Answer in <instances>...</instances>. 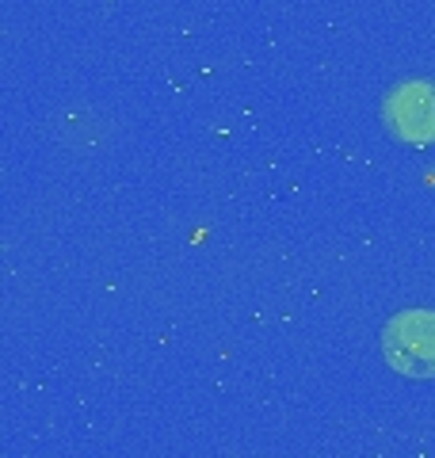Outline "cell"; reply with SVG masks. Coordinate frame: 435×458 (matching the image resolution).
<instances>
[{"instance_id":"7a4b0ae2","label":"cell","mask_w":435,"mask_h":458,"mask_svg":"<svg viewBox=\"0 0 435 458\" xmlns=\"http://www.w3.org/2000/svg\"><path fill=\"white\" fill-rule=\"evenodd\" d=\"M382 119L389 134L409 146H431L435 141V84L431 81H405L382 104Z\"/></svg>"},{"instance_id":"6da1fadb","label":"cell","mask_w":435,"mask_h":458,"mask_svg":"<svg viewBox=\"0 0 435 458\" xmlns=\"http://www.w3.org/2000/svg\"><path fill=\"white\" fill-rule=\"evenodd\" d=\"M382 352L397 375L435 378V313L431 310L397 313L382 333Z\"/></svg>"}]
</instances>
